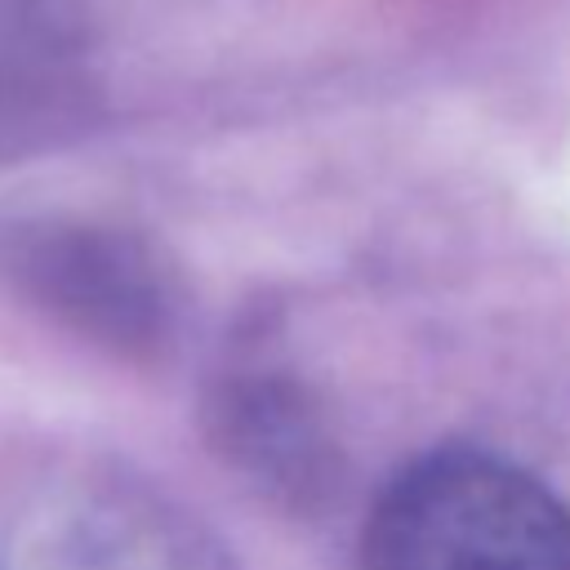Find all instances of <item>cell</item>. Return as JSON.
Instances as JSON below:
<instances>
[{"label": "cell", "mask_w": 570, "mask_h": 570, "mask_svg": "<svg viewBox=\"0 0 570 570\" xmlns=\"http://www.w3.org/2000/svg\"><path fill=\"white\" fill-rule=\"evenodd\" d=\"M361 570H570V503L494 450L441 445L374 494Z\"/></svg>", "instance_id": "6da1fadb"}, {"label": "cell", "mask_w": 570, "mask_h": 570, "mask_svg": "<svg viewBox=\"0 0 570 570\" xmlns=\"http://www.w3.org/2000/svg\"><path fill=\"white\" fill-rule=\"evenodd\" d=\"M0 281L18 303L102 352L151 361L174 343V272L125 227L76 214H9L0 218Z\"/></svg>", "instance_id": "7a4b0ae2"}, {"label": "cell", "mask_w": 570, "mask_h": 570, "mask_svg": "<svg viewBox=\"0 0 570 570\" xmlns=\"http://www.w3.org/2000/svg\"><path fill=\"white\" fill-rule=\"evenodd\" d=\"M0 570H232V561L151 476L116 459H76L9 508Z\"/></svg>", "instance_id": "3957f363"}, {"label": "cell", "mask_w": 570, "mask_h": 570, "mask_svg": "<svg viewBox=\"0 0 570 570\" xmlns=\"http://www.w3.org/2000/svg\"><path fill=\"white\" fill-rule=\"evenodd\" d=\"M214 445L258 485L294 499L325 476V441L303 410V396L267 370H223L205 401Z\"/></svg>", "instance_id": "277c9868"}, {"label": "cell", "mask_w": 570, "mask_h": 570, "mask_svg": "<svg viewBox=\"0 0 570 570\" xmlns=\"http://www.w3.org/2000/svg\"><path fill=\"white\" fill-rule=\"evenodd\" d=\"M80 67L62 22L36 0H0V160L80 116Z\"/></svg>", "instance_id": "5b68a950"}]
</instances>
